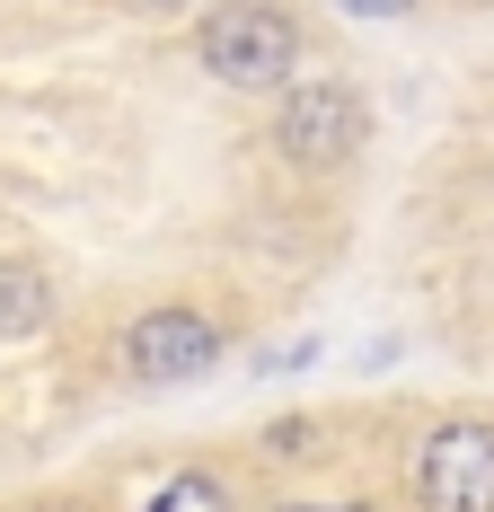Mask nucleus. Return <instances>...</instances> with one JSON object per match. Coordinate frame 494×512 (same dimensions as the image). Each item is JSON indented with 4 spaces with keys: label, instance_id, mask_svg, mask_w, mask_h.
Here are the masks:
<instances>
[{
    "label": "nucleus",
    "instance_id": "1",
    "mask_svg": "<svg viewBox=\"0 0 494 512\" xmlns=\"http://www.w3.org/2000/svg\"><path fill=\"white\" fill-rule=\"evenodd\" d=\"M397 512H494V407H433L389 468Z\"/></svg>",
    "mask_w": 494,
    "mask_h": 512
},
{
    "label": "nucleus",
    "instance_id": "2",
    "mask_svg": "<svg viewBox=\"0 0 494 512\" xmlns=\"http://www.w3.org/2000/svg\"><path fill=\"white\" fill-rule=\"evenodd\" d=\"M300 53L309 36H300L292 0H212V18L195 27V62L239 98H283L300 80Z\"/></svg>",
    "mask_w": 494,
    "mask_h": 512
},
{
    "label": "nucleus",
    "instance_id": "3",
    "mask_svg": "<svg viewBox=\"0 0 494 512\" xmlns=\"http://www.w3.org/2000/svg\"><path fill=\"white\" fill-rule=\"evenodd\" d=\"M221 362H230V318L203 309V301H150L115 336V371L133 389H195Z\"/></svg>",
    "mask_w": 494,
    "mask_h": 512
},
{
    "label": "nucleus",
    "instance_id": "4",
    "mask_svg": "<svg viewBox=\"0 0 494 512\" xmlns=\"http://www.w3.org/2000/svg\"><path fill=\"white\" fill-rule=\"evenodd\" d=\"M274 151L292 159L300 177H336L371 151V89L345 71H309L274 98Z\"/></svg>",
    "mask_w": 494,
    "mask_h": 512
},
{
    "label": "nucleus",
    "instance_id": "5",
    "mask_svg": "<svg viewBox=\"0 0 494 512\" xmlns=\"http://www.w3.org/2000/svg\"><path fill=\"white\" fill-rule=\"evenodd\" d=\"M265 495H247V468L239 460H177L159 468L124 512H256Z\"/></svg>",
    "mask_w": 494,
    "mask_h": 512
},
{
    "label": "nucleus",
    "instance_id": "6",
    "mask_svg": "<svg viewBox=\"0 0 494 512\" xmlns=\"http://www.w3.org/2000/svg\"><path fill=\"white\" fill-rule=\"evenodd\" d=\"M336 433H345L336 415H274V424H256L247 460H256V468H292V477H300V468H327L336 451H345Z\"/></svg>",
    "mask_w": 494,
    "mask_h": 512
},
{
    "label": "nucleus",
    "instance_id": "7",
    "mask_svg": "<svg viewBox=\"0 0 494 512\" xmlns=\"http://www.w3.org/2000/svg\"><path fill=\"white\" fill-rule=\"evenodd\" d=\"M53 318H62L53 274H45V265H27V256H0V345H27V336H45Z\"/></svg>",
    "mask_w": 494,
    "mask_h": 512
},
{
    "label": "nucleus",
    "instance_id": "8",
    "mask_svg": "<svg viewBox=\"0 0 494 512\" xmlns=\"http://www.w3.org/2000/svg\"><path fill=\"white\" fill-rule=\"evenodd\" d=\"M256 512H397V495H371V486H274Z\"/></svg>",
    "mask_w": 494,
    "mask_h": 512
},
{
    "label": "nucleus",
    "instance_id": "9",
    "mask_svg": "<svg viewBox=\"0 0 494 512\" xmlns=\"http://www.w3.org/2000/svg\"><path fill=\"white\" fill-rule=\"evenodd\" d=\"M300 362H318V336H292V345H274V354H256V380H283Z\"/></svg>",
    "mask_w": 494,
    "mask_h": 512
},
{
    "label": "nucleus",
    "instance_id": "10",
    "mask_svg": "<svg viewBox=\"0 0 494 512\" xmlns=\"http://www.w3.org/2000/svg\"><path fill=\"white\" fill-rule=\"evenodd\" d=\"M9 512H98L89 495H27V504H9Z\"/></svg>",
    "mask_w": 494,
    "mask_h": 512
},
{
    "label": "nucleus",
    "instance_id": "11",
    "mask_svg": "<svg viewBox=\"0 0 494 512\" xmlns=\"http://www.w3.org/2000/svg\"><path fill=\"white\" fill-rule=\"evenodd\" d=\"M336 9H353V18H406L415 0H336Z\"/></svg>",
    "mask_w": 494,
    "mask_h": 512
},
{
    "label": "nucleus",
    "instance_id": "12",
    "mask_svg": "<svg viewBox=\"0 0 494 512\" xmlns=\"http://www.w3.org/2000/svg\"><path fill=\"white\" fill-rule=\"evenodd\" d=\"M150 9H195V0H150Z\"/></svg>",
    "mask_w": 494,
    "mask_h": 512
}]
</instances>
